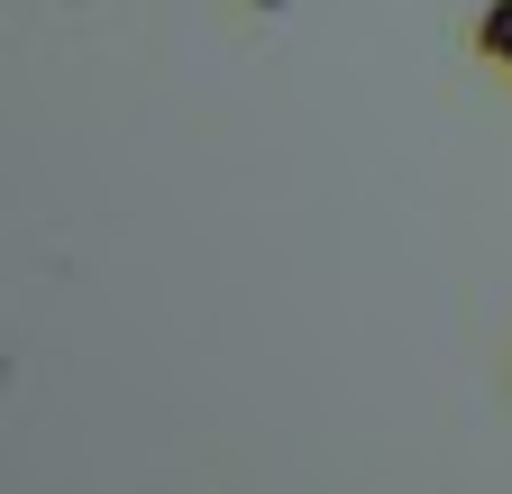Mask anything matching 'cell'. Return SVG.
Instances as JSON below:
<instances>
[{
	"label": "cell",
	"instance_id": "6da1fadb",
	"mask_svg": "<svg viewBox=\"0 0 512 494\" xmlns=\"http://www.w3.org/2000/svg\"><path fill=\"white\" fill-rule=\"evenodd\" d=\"M485 55H494V65H512V0H494V10H485Z\"/></svg>",
	"mask_w": 512,
	"mask_h": 494
}]
</instances>
